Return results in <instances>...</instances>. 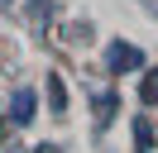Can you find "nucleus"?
<instances>
[{
  "mask_svg": "<svg viewBox=\"0 0 158 153\" xmlns=\"http://www.w3.org/2000/svg\"><path fill=\"white\" fill-rule=\"evenodd\" d=\"M0 5H10V0H0Z\"/></svg>",
  "mask_w": 158,
  "mask_h": 153,
  "instance_id": "nucleus-10",
  "label": "nucleus"
},
{
  "mask_svg": "<svg viewBox=\"0 0 158 153\" xmlns=\"http://www.w3.org/2000/svg\"><path fill=\"white\" fill-rule=\"evenodd\" d=\"M34 115H39V96H34L29 86H24V91L15 96V110H10V120H15V124H29Z\"/></svg>",
  "mask_w": 158,
  "mask_h": 153,
  "instance_id": "nucleus-2",
  "label": "nucleus"
},
{
  "mask_svg": "<svg viewBox=\"0 0 158 153\" xmlns=\"http://www.w3.org/2000/svg\"><path fill=\"white\" fill-rule=\"evenodd\" d=\"M48 105H53V115L67 110V86H62V76H58V72H48Z\"/></svg>",
  "mask_w": 158,
  "mask_h": 153,
  "instance_id": "nucleus-3",
  "label": "nucleus"
},
{
  "mask_svg": "<svg viewBox=\"0 0 158 153\" xmlns=\"http://www.w3.org/2000/svg\"><path fill=\"white\" fill-rule=\"evenodd\" d=\"M139 101H144V105H158V72H144V81H139Z\"/></svg>",
  "mask_w": 158,
  "mask_h": 153,
  "instance_id": "nucleus-6",
  "label": "nucleus"
},
{
  "mask_svg": "<svg viewBox=\"0 0 158 153\" xmlns=\"http://www.w3.org/2000/svg\"><path fill=\"white\" fill-rule=\"evenodd\" d=\"M10 153H24V148H10Z\"/></svg>",
  "mask_w": 158,
  "mask_h": 153,
  "instance_id": "nucleus-9",
  "label": "nucleus"
},
{
  "mask_svg": "<svg viewBox=\"0 0 158 153\" xmlns=\"http://www.w3.org/2000/svg\"><path fill=\"white\" fill-rule=\"evenodd\" d=\"M106 67L115 76H125V72H139V67H144V53H139L134 43H125V38H115V43L106 48Z\"/></svg>",
  "mask_w": 158,
  "mask_h": 153,
  "instance_id": "nucleus-1",
  "label": "nucleus"
},
{
  "mask_svg": "<svg viewBox=\"0 0 158 153\" xmlns=\"http://www.w3.org/2000/svg\"><path fill=\"white\" fill-rule=\"evenodd\" d=\"M34 153H62V148H58V143H39Z\"/></svg>",
  "mask_w": 158,
  "mask_h": 153,
  "instance_id": "nucleus-8",
  "label": "nucleus"
},
{
  "mask_svg": "<svg viewBox=\"0 0 158 153\" xmlns=\"http://www.w3.org/2000/svg\"><path fill=\"white\" fill-rule=\"evenodd\" d=\"M53 14V0H34L29 5V19H48Z\"/></svg>",
  "mask_w": 158,
  "mask_h": 153,
  "instance_id": "nucleus-7",
  "label": "nucleus"
},
{
  "mask_svg": "<svg viewBox=\"0 0 158 153\" xmlns=\"http://www.w3.org/2000/svg\"><path fill=\"white\" fill-rule=\"evenodd\" d=\"M115 105H120L115 96H101V101H96V129H106V124L115 120Z\"/></svg>",
  "mask_w": 158,
  "mask_h": 153,
  "instance_id": "nucleus-5",
  "label": "nucleus"
},
{
  "mask_svg": "<svg viewBox=\"0 0 158 153\" xmlns=\"http://www.w3.org/2000/svg\"><path fill=\"white\" fill-rule=\"evenodd\" d=\"M134 153H153V124L144 115H134Z\"/></svg>",
  "mask_w": 158,
  "mask_h": 153,
  "instance_id": "nucleus-4",
  "label": "nucleus"
}]
</instances>
